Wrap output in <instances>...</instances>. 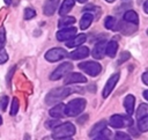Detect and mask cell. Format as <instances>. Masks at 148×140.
Listing matches in <instances>:
<instances>
[{
  "mask_svg": "<svg viewBox=\"0 0 148 140\" xmlns=\"http://www.w3.org/2000/svg\"><path fill=\"white\" fill-rule=\"evenodd\" d=\"M80 69H82L83 72H86L87 74L91 75V76H96L101 73L102 71V66L96 62V61H83L79 64Z\"/></svg>",
  "mask_w": 148,
  "mask_h": 140,
  "instance_id": "obj_5",
  "label": "cell"
},
{
  "mask_svg": "<svg viewBox=\"0 0 148 140\" xmlns=\"http://www.w3.org/2000/svg\"><path fill=\"white\" fill-rule=\"evenodd\" d=\"M58 5H59V0H46L43 7V13L46 16L53 15L56 9L58 8Z\"/></svg>",
  "mask_w": 148,
  "mask_h": 140,
  "instance_id": "obj_11",
  "label": "cell"
},
{
  "mask_svg": "<svg viewBox=\"0 0 148 140\" xmlns=\"http://www.w3.org/2000/svg\"><path fill=\"white\" fill-rule=\"evenodd\" d=\"M18 100L17 98H13V101H12V106H10V115L12 116H15L17 112H18Z\"/></svg>",
  "mask_w": 148,
  "mask_h": 140,
  "instance_id": "obj_28",
  "label": "cell"
},
{
  "mask_svg": "<svg viewBox=\"0 0 148 140\" xmlns=\"http://www.w3.org/2000/svg\"><path fill=\"white\" fill-rule=\"evenodd\" d=\"M104 54H105V42L101 40L97 44H95L92 52H91V56L95 59H102L104 57Z\"/></svg>",
  "mask_w": 148,
  "mask_h": 140,
  "instance_id": "obj_12",
  "label": "cell"
},
{
  "mask_svg": "<svg viewBox=\"0 0 148 140\" xmlns=\"http://www.w3.org/2000/svg\"><path fill=\"white\" fill-rule=\"evenodd\" d=\"M124 21L136 25L139 23V16L134 10H126L124 14Z\"/></svg>",
  "mask_w": 148,
  "mask_h": 140,
  "instance_id": "obj_20",
  "label": "cell"
},
{
  "mask_svg": "<svg viewBox=\"0 0 148 140\" xmlns=\"http://www.w3.org/2000/svg\"><path fill=\"white\" fill-rule=\"evenodd\" d=\"M71 93H73V90L71 88H68V87L54 88V89L49 91V94L45 97V102H46L47 105H54L58 102H60L64 98H66Z\"/></svg>",
  "mask_w": 148,
  "mask_h": 140,
  "instance_id": "obj_1",
  "label": "cell"
},
{
  "mask_svg": "<svg viewBox=\"0 0 148 140\" xmlns=\"http://www.w3.org/2000/svg\"><path fill=\"white\" fill-rule=\"evenodd\" d=\"M50 115L53 117V118H62L65 117V104L64 103H59V104H56L51 110H50Z\"/></svg>",
  "mask_w": 148,
  "mask_h": 140,
  "instance_id": "obj_15",
  "label": "cell"
},
{
  "mask_svg": "<svg viewBox=\"0 0 148 140\" xmlns=\"http://www.w3.org/2000/svg\"><path fill=\"white\" fill-rule=\"evenodd\" d=\"M116 24H117V21H116V19H114L113 16H108V17H105V20H104V25H105L106 29L113 30V29H116Z\"/></svg>",
  "mask_w": 148,
  "mask_h": 140,
  "instance_id": "obj_25",
  "label": "cell"
},
{
  "mask_svg": "<svg viewBox=\"0 0 148 140\" xmlns=\"http://www.w3.org/2000/svg\"><path fill=\"white\" fill-rule=\"evenodd\" d=\"M143 10H145V13H148V1H146L143 3Z\"/></svg>",
  "mask_w": 148,
  "mask_h": 140,
  "instance_id": "obj_39",
  "label": "cell"
},
{
  "mask_svg": "<svg viewBox=\"0 0 148 140\" xmlns=\"http://www.w3.org/2000/svg\"><path fill=\"white\" fill-rule=\"evenodd\" d=\"M75 35H76L75 27H65L57 32V39L59 42H67L71 38H73Z\"/></svg>",
  "mask_w": 148,
  "mask_h": 140,
  "instance_id": "obj_8",
  "label": "cell"
},
{
  "mask_svg": "<svg viewBox=\"0 0 148 140\" xmlns=\"http://www.w3.org/2000/svg\"><path fill=\"white\" fill-rule=\"evenodd\" d=\"M134 103H135V98L133 95H127L124 100V108L127 112V115H132L134 111Z\"/></svg>",
  "mask_w": 148,
  "mask_h": 140,
  "instance_id": "obj_17",
  "label": "cell"
},
{
  "mask_svg": "<svg viewBox=\"0 0 148 140\" xmlns=\"http://www.w3.org/2000/svg\"><path fill=\"white\" fill-rule=\"evenodd\" d=\"M59 124H61L60 120L56 118V119H52V120H46V121H45V127L49 128V130H53V128L57 127Z\"/></svg>",
  "mask_w": 148,
  "mask_h": 140,
  "instance_id": "obj_29",
  "label": "cell"
},
{
  "mask_svg": "<svg viewBox=\"0 0 148 140\" xmlns=\"http://www.w3.org/2000/svg\"><path fill=\"white\" fill-rule=\"evenodd\" d=\"M142 81H143L145 84H148V73L147 72H145L142 74Z\"/></svg>",
  "mask_w": 148,
  "mask_h": 140,
  "instance_id": "obj_37",
  "label": "cell"
},
{
  "mask_svg": "<svg viewBox=\"0 0 148 140\" xmlns=\"http://www.w3.org/2000/svg\"><path fill=\"white\" fill-rule=\"evenodd\" d=\"M118 80H119V73H114V74H112V75L108 79V81H106V83H105V86H104V88H103V91H102V96H103L104 98H106V97L111 94V91L113 90V88H114V86L117 84Z\"/></svg>",
  "mask_w": 148,
  "mask_h": 140,
  "instance_id": "obj_9",
  "label": "cell"
},
{
  "mask_svg": "<svg viewBox=\"0 0 148 140\" xmlns=\"http://www.w3.org/2000/svg\"><path fill=\"white\" fill-rule=\"evenodd\" d=\"M74 3H75V0H64L60 9H59V14L61 16H65L68 12H71V9L74 7Z\"/></svg>",
  "mask_w": 148,
  "mask_h": 140,
  "instance_id": "obj_21",
  "label": "cell"
},
{
  "mask_svg": "<svg viewBox=\"0 0 148 140\" xmlns=\"http://www.w3.org/2000/svg\"><path fill=\"white\" fill-rule=\"evenodd\" d=\"M86 35L84 34H79L76 36H74L73 38H71L69 40H67L66 43V46L67 47H76V46H80L81 44H83L86 42Z\"/></svg>",
  "mask_w": 148,
  "mask_h": 140,
  "instance_id": "obj_14",
  "label": "cell"
},
{
  "mask_svg": "<svg viewBox=\"0 0 148 140\" xmlns=\"http://www.w3.org/2000/svg\"><path fill=\"white\" fill-rule=\"evenodd\" d=\"M143 97H145L146 100H148V91H147V90L143 91Z\"/></svg>",
  "mask_w": 148,
  "mask_h": 140,
  "instance_id": "obj_40",
  "label": "cell"
},
{
  "mask_svg": "<svg viewBox=\"0 0 148 140\" xmlns=\"http://www.w3.org/2000/svg\"><path fill=\"white\" fill-rule=\"evenodd\" d=\"M105 126H106L105 120H101V121L96 123V124L91 127V130H90V132H89V135H90V137H95V135H97L98 133H101V132L105 128Z\"/></svg>",
  "mask_w": 148,
  "mask_h": 140,
  "instance_id": "obj_22",
  "label": "cell"
},
{
  "mask_svg": "<svg viewBox=\"0 0 148 140\" xmlns=\"http://www.w3.org/2000/svg\"><path fill=\"white\" fill-rule=\"evenodd\" d=\"M75 126L74 124L69 123V121H66V123H61L59 124L57 127L53 128V132H52V138L56 139V140H62V139H67V138H71L72 135L75 134Z\"/></svg>",
  "mask_w": 148,
  "mask_h": 140,
  "instance_id": "obj_2",
  "label": "cell"
},
{
  "mask_svg": "<svg viewBox=\"0 0 148 140\" xmlns=\"http://www.w3.org/2000/svg\"><path fill=\"white\" fill-rule=\"evenodd\" d=\"M110 135H111V132L104 128L101 133H98L96 135V138L94 140H110Z\"/></svg>",
  "mask_w": 148,
  "mask_h": 140,
  "instance_id": "obj_27",
  "label": "cell"
},
{
  "mask_svg": "<svg viewBox=\"0 0 148 140\" xmlns=\"http://www.w3.org/2000/svg\"><path fill=\"white\" fill-rule=\"evenodd\" d=\"M73 23H75V17H73V16H66L65 15V16H62L59 20L58 27L59 28H65V27H68V25H71Z\"/></svg>",
  "mask_w": 148,
  "mask_h": 140,
  "instance_id": "obj_23",
  "label": "cell"
},
{
  "mask_svg": "<svg viewBox=\"0 0 148 140\" xmlns=\"http://www.w3.org/2000/svg\"><path fill=\"white\" fill-rule=\"evenodd\" d=\"M130 57H131V54L128 52H121L120 56H119V59H118V64L125 62L127 59H130Z\"/></svg>",
  "mask_w": 148,
  "mask_h": 140,
  "instance_id": "obj_33",
  "label": "cell"
},
{
  "mask_svg": "<svg viewBox=\"0 0 148 140\" xmlns=\"http://www.w3.org/2000/svg\"><path fill=\"white\" fill-rule=\"evenodd\" d=\"M116 29L119 30L120 32L125 34V35H130V34H132L136 30V25L132 24V23H128V22H119L118 28H116Z\"/></svg>",
  "mask_w": 148,
  "mask_h": 140,
  "instance_id": "obj_16",
  "label": "cell"
},
{
  "mask_svg": "<svg viewBox=\"0 0 148 140\" xmlns=\"http://www.w3.org/2000/svg\"><path fill=\"white\" fill-rule=\"evenodd\" d=\"M65 84H73V83H84L87 82V78L81 73H71L65 76L64 80Z\"/></svg>",
  "mask_w": 148,
  "mask_h": 140,
  "instance_id": "obj_10",
  "label": "cell"
},
{
  "mask_svg": "<svg viewBox=\"0 0 148 140\" xmlns=\"http://www.w3.org/2000/svg\"><path fill=\"white\" fill-rule=\"evenodd\" d=\"M133 124V119L131 118L130 115L124 116V115H113L110 118V125L114 128H121L126 126H131Z\"/></svg>",
  "mask_w": 148,
  "mask_h": 140,
  "instance_id": "obj_4",
  "label": "cell"
},
{
  "mask_svg": "<svg viewBox=\"0 0 148 140\" xmlns=\"http://www.w3.org/2000/svg\"><path fill=\"white\" fill-rule=\"evenodd\" d=\"M7 60H8V54H7L6 50L0 49V65L1 64H5Z\"/></svg>",
  "mask_w": 148,
  "mask_h": 140,
  "instance_id": "obj_34",
  "label": "cell"
},
{
  "mask_svg": "<svg viewBox=\"0 0 148 140\" xmlns=\"http://www.w3.org/2000/svg\"><path fill=\"white\" fill-rule=\"evenodd\" d=\"M5 43H6V31L3 27H0V49H3Z\"/></svg>",
  "mask_w": 148,
  "mask_h": 140,
  "instance_id": "obj_31",
  "label": "cell"
},
{
  "mask_svg": "<svg viewBox=\"0 0 148 140\" xmlns=\"http://www.w3.org/2000/svg\"><path fill=\"white\" fill-rule=\"evenodd\" d=\"M86 105H87V101L84 98L81 97L74 98L65 105V115L68 117H76L80 113H82Z\"/></svg>",
  "mask_w": 148,
  "mask_h": 140,
  "instance_id": "obj_3",
  "label": "cell"
},
{
  "mask_svg": "<svg viewBox=\"0 0 148 140\" xmlns=\"http://www.w3.org/2000/svg\"><path fill=\"white\" fill-rule=\"evenodd\" d=\"M2 124V118H1V116H0V125Z\"/></svg>",
  "mask_w": 148,
  "mask_h": 140,
  "instance_id": "obj_45",
  "label": "cell"
},
{
  "mask_svg": "<svg viewBox=\"0 0 148 140\" xmlns=\"http://www.w3.org/2000/svg\"><path fill=\"white\" fill-rule=\"evenodd\" d=\"M138 128H139L141 132H146V131L148 130V116H143V117L139 118Z\"/></svg>",
  "mask_w": 148,
  "mask_h": 140,
  "instance_id": "obj_24",
  "label": "cell"
},
{
  "mask_svg": "<svg viewBox=\"0 0 148 140\" xmlns=\"http://www.w3.org/2000/svg\"><path fill=\"white\" fill-rule=\"evenodd\" d=\"M92 20H94V15H92L91 13H84L83 16H82L81 20H80V28H81L82 30L88 29L89 25L91 24Z\"/></svg>",
  "mask_w": 148,
  "mask_h": 140,
  "instance_id": "obj_18",
  "label": "cell"
},
{
  "mask_svg": "<svg viewBox=\"0 0 148 140\" xmlns=\"http://www.w3.org/2000/svg\"><path fill=\"white\" fill-rule=\"evenodd\" d=\"M36 16V12L32 9V8H25L24 9V19L25 20H31L32 17H35Z\"/></svg>",
  "mask_w": 148,
  "mask_h": 140,
  "instance_id": "obj_30",
  "label": "cell"
},
{
  "mask_svg": "<svg viewBox=\"0 0 148 140\" xmlns=\"http://www.w3.org/2000/svg\"><path fill=\"white\" fill-rule=\"evenodd\" d=\"M87 119H88V116H87V115H84V117H82V118L77 119V123H83V121H86Z\"/></svg>",
  "mask_w": 148,
  "mask_h": 140,
  "instance_id": "obj_38",
  "label": "cell"
},
{
  "mask_svg": "<svg viewBox=\"0 0 148 140\" xmlns=\"http://www.w3.org/2000/svg\"><path fill=\"white\" fill-rule=\"evenodd\" d=\"M15 72V66L14 67H12L10 68V72H8V74H7V84L9 86L10 84V80H12V76H13V73Z\"/></svg>",
  "mask_w": 148,
  "mask_h": 140,
  "instance_id": "obj_36",
  "label": "cell"
},
{
  "mask_svg": "<svg viewBox=\"0 0 148 140\" xmlns=\"http://www.w3.org/2000/svg\"><path fill=\"white\" fill-rule=\"evenodd\" d=\"M0 105H1V110H6L7 109V105H8V97L7 96H2L0 98Z\"/></svg>",
  "mask_w": 148,
  "mask_h": 140,
  "instance_id": "obj_35",
  "label": "cell"
},
{
  "mask_svg": "<svg viewBox=\"0 0 148 140\" xmlns=\"http://www.w3.org/2000/svg\"><path fill=\"white\" fill-rule=\"evenodd\" d=\"M76 1H79V2H81V3H83V2H86L87 0H76Z\"/></svg>",
  "mask_w": 148,
  "mask_h": 140,
  "instance_id": "obj_43",
  "label": "cell"
},
{
  "mask_svg": "<svg viewBox=\"0 0 148 140\" xmlns=\"http://www.w3.org/2000/svg\"><path fill=\"white\" fill-rule=\"evenodd\" d=\"M114 140H132V139L130 138L128 134H126L124 132H117L114 135Z\"/></svg>",
  "mask_w": 148,
  "mask_h": 140,
  "instance_id": "obj_32",
  "label": "cell"
},
{
  "mask_svg": "<svg viewBox=\"0 0 148 140\" xmlns=\"http://www.w3.org/2000/svg\"><path fill=\"white\" fill-rule=\"evenodd\" d=\"M106 2H113V1H116V0H105Z\"/></svg>",
  "mask_w": 148,
  "mask_h": 140,
  "instance_id": "obj_44",
  "label": "cell"
},
{
  "mask_svg": "<svg viewBox=\"0 0 148 140\" xmlns=\"http://www.w3.org/2000/svg\"><path fill=\"white\" fill-rule=\"evenodd\" d=\"M117 50H118V43H117L114 39H111V40L105 45V53H106L109 57H111V58H113V57L116 56Z\"/></svg>",
  "mask_w": 148,
  "mask_h": 140,
  "instance_id": "obj_19",
  "label": "cell"
},
{
  "mask_svg": "<svg viewBox=\"0 0 148 140\" xmlns=\"http://www.w3.org/2000/svg\"><path fill=\"white\" fill-rule=\"evenodd\" d=\"M64 140H72V139H69V138H67V139H64Z\"/></svg>",
  "mask_w": 148,
  "mask_h": 140,
  "instance_id": "obj_46",
  "label": "cell"
},
{
  "mask_svg": "<svg viewBox=\"0 0 148 140\" xmlns=\"http://www.w3.org/2000/svg\"><path fill=\"white\" fill-rule=\"evenodd\" d=\"M89 56V49L87 46H81V47H77L76 50L72 51L69 53V57L74 60H79V59H83V58H87Z\"/></svg>",
  "mask_w": 148,
  "mask_h": 140,
  "instance_id": "obj_13",
  "label": "cell"
},
{
  "mask_svg": "<svg viewBox=\"0 0 148 140\" xmlns=\"http://www.w3.org/2000/svg\"><path fill=\"white\" fill-rule=\"evenodd\" d=\"M147 115H148V105L145 104V103L140 104L139 108H138V110H136V117H138V119L141 118V117H143V116H147Z\"/></svg>",
  "mask_w": 148,
  "mask_h": 140,
  "instance_id": "obj_26",
  "label": "cell"
},
{
  "mask_svg": "<svg viewBox=\"0 0 148 140\" xmlns=\"http://www.w3.org/2000/svg\"><path fill=\"white\" fill-rule=\"evenodd\" d=\"M73 68V65L72 62H62L61 65H59L50 75V80L51 81H56V80H59L60 78L65 76L67 73H69Z\"/></svg>",
  "mask_w": 148,
  "mask_h": 140,
  "instance_id": "obj_6",
  "label": "cell"
},
{
  "mask_svg": "<svg viewBox=\"0 0 148 140\" xmlns=\"http://www.w3.org/2000/svg\"><path fill=\"white\" fill-rule=\"evenodd\" d=\"M66 57H67V52L65 49H61V47H53L45 53V59L50 62H56Z\"/></svg>",
  "mask_w": 148,
  "mask_h": 140,
  "instance_id": "obj_7",
  "label": "cell"
},
{
  "mask_svg": "<svg viewBox=\"0 0 148 140\" xmlns=\"http://www.w3.org/2000/svg\"><path fill=\"white\" fill-rule=\"evenodd\" d=\"M3 1L6 5H10V2H12V0H3Z\"/></svg>",
  "mask_w": 148,
  "mask_h": 140,
  "instance_id": "obj_42",
  "label": "cell"
},
{
  "mask_svg": "<svg viewBox=\"0 0 148 140\" xmlns=\"http://www.w3.org/2000/svg\"><path fill=\"white\" fill-rule=\"evenodd\" d=\"M23 140H30V135H29V134H25V135H24V139H23Z\"/></svg>",
  "mask_w": 148,
  "mask_h": 140,
  "instance_id": "obj_41",
  "label": "cell"
}]
</instances>
